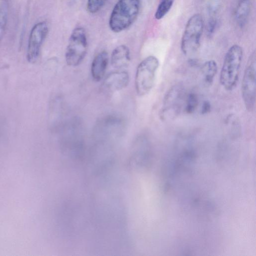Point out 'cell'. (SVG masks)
<instances>
[{"mask_svg": "<svg viewBox=\"0 0 256 256\" xmlns=\"http://www.w3.org/2000/svg\"><path fill=\"white\" fill-rule=\"evenodd\" d=\"M216 22L215 19L212 18L210 20L207 28V32L208 34H212L215 30Z\"/></svg>", "mask_w": 256, "mask_h": 256, "instance_id": "cell-18", "label": "cell"}, {"mask_svg": "<svg viewBox=\"0 0 256 256\" xmlns=\"http://www.w3.org/2000/svg\"><path fill=\"white\" fill-rule=\"evenodd\" d=\"M88 50V40L84 29L77 27L72 32L67 46L65 58L72 66H78L84 58Z\"/></svg>", "mask_w": 256, "mask_h": 256, "instance_id": "cell-5", "label": "cell"}, {"mask_svg": "<svg viewBox=\"0 0 256 256\" xmlns=\"http://www.w3.org/2000/svg\"><path fill=\"white\" fill-rule=\"evenodd\" d=\"M140 6V0H118L110 14V30L118 33L130 26L138 16Z\"/></svg>", "mask_w": 256, "mask_h": 256, "instance_id": "cell-1", "label": "cell"}, {"mask_svg": "<svg viewBox=\"0 0 256 256\" xmlns=\"http://www.w3.org/2000/svg\"><path fill=\"white\" fill-rule=\"evenodd\" d=\"M211 109V105L209 102L204 101L202 107V114H206L208 113Z\"/></svg>", "mask_w": 256, "mask_h": 256, "instance_id": "cell-19", "label": "cell"}, {"mask_svg": "<svg viewBox=\"0 0 256 256\" xmlns=\"http://www.w3.org/2000/svg\"><path fill=\"white\" fill-rule=\"evenodd\" d=\"M250 7V0H240L235 12L236 20L240 26L242 27L246 24Z\"/></svg>", "mask_w": 256, "mask_h": 256, "instance_id": "cell-12", "label": "cell"}, {"mask_svg": "<svg viewBox=\"0 0 256 256\" xmlns=\"http://www.w3.org/2000/svg\"><path fill=\"white\" fill-rule=\"evenodd\" d=\"M8 6L6 0L0 4V42L6 33L8 22Z\"/></svg>", "mask_w": 256, "mask_h": 256, "instance_id": "cell-14", "label": "cell"}, {"mask_svg": "<svg viewBox=\"0 0 256 256\" xmlns=\"http://www.w3.org/2000/svg\"><path fill=\"white\" fill-rule=\"evenodd\" d=\"M256 54L250 56L242 82V94L246 110L252 112L255 108L256 98Z\"/></svg>", "mask_w": 256, "mask_h": 256, "instance_id": "cell-6", "label": "cell"}, {"mask_svg": "<svg viewBox=\"0 0 256 256\" xmlns=\"http://www.w3.org/2000/svg\"><path fill=\"white\" fill-rule=\"evenodd\" d=\"M108 62V55L106 51L98 53L94 58L91 65V74L93 79L100 81L104 77Z\"/></svg>", "mask_w": 256, "mask_h": 256, "instance_id": "cell-10", "label": "cell"}, {"mask_svg": "<svg viewBox=\"0 0 256 256\" xmlns=\"http://www.w3.org/2000/svg\"><path fill=\"white\" fill-rule=\"evenodd\" d=\"M243 57V50L238 44L232 46L226 52L220 76L221 84L228 90H233L238 80Z\"/></svg>", "mask_w": 256, "mask_h": 256, "instance_id": "cell-2", "label": "cell"}, {"mask_svg": "<svg viewBox=\"0 0 256 256\" xmlns=\"http://www.w3.org/2000/svg\"><path fill=\"white\" fill-rule=\"evenodd\" d=\"M217 70V64L214 60H210L204 64L202 68V72L206 84H212Z\"/></svg>", "mask_w": 256, "mask_h": 256, "instance_id": "cell-13", "label": "cell"}, {"mask_svg": "<svg viewBox=\"0 0 256 256\" xmlns=\"http://www.w3.org/2000/svg\"><path fill=\"white\" fill-rule=\"evenodd\" d=\"M107 0H87L86 9L88 12L95 14L99 12Z\"/></svg>", "mask_w": 256, "mask_h": 256, "instance_id": "cell-16", "label": "cell"}, {"mask_svg": "<svg viewBox=\"0 0 256 256\" xmlns=\"http://www.w3.org/2000/svg\"><path fill=\"white\" fill-rule=\"evenodd\" d=\"M180 90L178 88H172L167 94L164 102V108L161 112V116L170 110L176 112L181 98Z\"/></svg>", "mask_w": 256, "mask_h": 256, "instance_id": "cell-11", "label": "cell"}, {"mask_svg": "<svg viewBox=\"0 0 256 256\" xmlns=\"http://www.w3.org/2000/svg\"><path fill=\"white\" fill-rule=\"evenodd\" d=\"M174 0H160L154 14L158 20L162 18L170 10Z\"/></svg>", "mask_w": 256, "mask_h": 256, "instance_id": "cell-15", "label": "cell"}, {"mask_svg": "<svg viewBox=\"0 0 256 256\" xmlns=\"http://www.w3.org/2000/svg\"><path fill=\"white\" fill-rule=\"evenodd\" d=\"M204 26L200 14H196L188 19L181 40L180 47L184 54H190L199 48Z\"/></svg>", "mask_w": 256, "mask_h": 256, "instance_id": "cell-4", "label": "cell"}, {"mask_svg": "<svg viewBox=\"0 0 256 256\" xmlns=\"http://www.w3.org/2000/svg\"><path fill=\"white\" fill-rule=\"evenodd\" d=\"M130 60V51L126 46L120 45L112 50L110 62L114 68L117 69L126 68L129 64Z\"/></svg>", "mask_w": 256, "mask_h": 256, "instance_id": "cell-9", "label": "cell"}, {"mask_svg": "<svg viewBox=\"0 0 256 256\" xmlns=\"http://www.w3.org/2000/svg\"><path fill=\"white\" fill-rule=\"evenodd\" d=\"M129 82V76L125 71L110 74L105 78L104 85L110 90H119L126 88Z\"/></svg>", "mask_w": 256, "mask_h": 256, "instance_id": "cell-8", "label": "cell"}, {"mask_svg": "<svg viewBox=\"0 0 256 256\" xmlns=\"http://www.w3.org/2000/svg\"><path fill=\"white\" fill-rule=\"evenodd\" d=\"M158 66V59L153 56L146 57L138 65L134 81L138 95L144 96L152 89Z\"/></svg>", "mask_w": 256, "mask_h": 256, "instance_id": "cell-3", "label": "cell"}, {"mask_svg": "<svg viewBox=\"0 0 256 256\" xmlns=\"http://www.w3.org/2000/svg\"><path fill=\"white\" fill-rule=\"evenodd\" d=\"M48 32V26L45 21L38 22L32 28L28 40L27 58L30 62L38 59L41 46Z\"/></svg>", "mask_w": 256, "mask_h": 256, "instance_id": "cell-7", "label": "cell"}, {"mask_svg": "<svg viewBox=\"0 0 256 256\" xmlns=\"http://www.w3.org/2000/svg\"><path fill=\"white\" fill-rule=\"evenodd\" d=\"M198 104V99L196 94H190L186 98V112L188 114L193 113Z\"/></svg>", "mask_w": 256, "mask_h": 256, "instance_id": "cell-17", "label": "cell"}]
</instances>
